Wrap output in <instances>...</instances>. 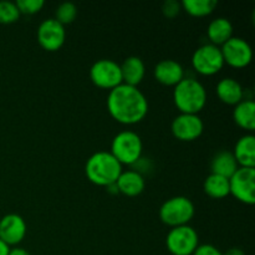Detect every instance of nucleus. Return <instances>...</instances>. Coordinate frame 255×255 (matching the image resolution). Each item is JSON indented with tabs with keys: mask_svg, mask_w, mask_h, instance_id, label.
Here are the masks:
<instances>
[{
	"mask_svg": "<svg viewBox=\"0 0 255 255\" xmlns=\"http://www.w3.org/2000/svg\"><path fill=\"white\" fill-rule=\"evenodd\" d=\"M196 213L193 202L183 196L172 197L167 199L159 208V218L167 226H187Z\"/></svg>",
	"mask_w": 255,
	"mask_h": 255,
	"instance_id": "20e7f679",
	"label": "nucleus"
},
{
	"mask_svg": "<svg viewBox=\"0 0 255 255\" xmlns=\"http://www.w3.org/2000/svg\"><path fill=\"white\" fill-rule=\"evenodd\" d=\"M166 246L172 255H192L199 246L198 233L188 224L174 227L167 234Z\"/></svg>",
	"mask_w": 255,
	"mask_h": 255,
	"instance_id": "423d86ee",
	"label": "nucleus"
},
{
	"mask_svg": "<svg viewBox=\"0 0 255 255\" xmlns=\"http://www.w3.org/2000/svg\"><path fill=\"white\" fill-rule=\"evenodd\" d=\"M181 5L192 16L202 17L212 14L218 5V1L217 0H183Z\"/></svg>",
	"mask_w": 255,
	"mask_h": 255,
	"instance_id": "5701e85b",
	"label": "nucleus"
},
{
	"mask_svg": "<svg viewBox=\"0 0 255 255\" xmlns=\"http://www.w3.org/2000/svg\"><path fill=\"white\" fill-rule=\"evenodd\" d=\"M238 168L239 164L237 162L236 157H234L233 152L219 151L212 158L211 169L213 174H218V176L226 177V178L229 179L236 173Z\"/></svg>",
	"mask_w": 255,
	"mask_h": 255,
	"instance_id": "aec40b11",
	"label": "nucleus"
},
{
	"mask_svg": "<svg viewBox=\"0 0 255 255\" xmlns=\"http://www.w3.org/2000/svg\"><path fill=\"white\" fill-rule=\"evenodd\" d=\"M217 95L219 100L227 105L237 104L244 100V90L242 85L233 77H224L217 84Z\"/></svg>",
	"mask_w": 255,
	"mask_h": 255,
	"instance_id": "a211bd4d",
	"label": "nucleus"
},
{
	"mask_svg": "<svg viewBox=\"0 0 255 255\" xmlns=\"http://www.w3.org/2000/svg\"><path fill=\"white\" fill-rule=\"evenodd\" d=\"M20 15L21 14L14 1H9V0L0 1V22L1 24H12L19 20Z\"/></svg>",
	"mask_w": 255,
	"mask_h": 255,
	"instance_id": "393cba45",
	"label": "nucleus"
},
{
	"mask_svg": "<svg viewBox=\"0 0 255 255\" xmlns=\"http://www.w3.org/2000/svg\"><path fill=\"white\" fill-rule=\"evenodd\" d=\"M90 79L97 87L112 90L122 84L121 66L111 59L97 60L90 69Z\"/></svg>",
	"mask_w": 255,
	"mask_h": 255,
	"instance_id": "1a4fd4ad",
	"label": "nucleus"
},
{
	"mask_svg": "<svg viewBox=\"0 0 255 255\" xmlns=\"http://www.w3.org/2000/svg\"><path fill=\"white\" fill-rule=\"evenodd\" d=\"M231 194L244 204L255 203V168L239 167L229 178Z\"/></svg>",
	"mask_w": 255,
	"mask_h": 255,
	"instance_id": "6e6552de",
	"label": "nucleus"
},
{
	"mask_svg": "<svg viewBox=\"0 0 255 255\" xmlns=\"http://www.w3.org/2000/svg\"><path fill=\"white\" fill-rule=\"evenodd\" d=\"M173 101L181 114L198 115L207 104L206 87L193 77H184L174 86Z\"/></svg>",
	"mask_w": 255,
	"mask_h": 255,
	"instance_id": "7ed1b4c3",
	"label": "nucleus"
},
{
	"mask_svg": "<svg viewBox=\"0 0 255 255\" xmlns=\"http://www.w3.org/2000/svg\"><path fill=\"white\" fill-rule=\"evenodd\" d=\"M154 77L166 86H176L184 79V70L178 61L172 59L161 60L154 66Z\"/></svg>",
	"mask_w": 255,
	"mask_h": 255,
	"instance_id": "4468645a",
	"label": "nucleus"
},
{
	"mask_svg": "<svg viewBox=\"0 0 255 255\" xmlns=\"http://www.w3.org/2000/svg\"><path fill=\"white\" fill-rule=\"evenodd\" d=\"M85 173L90 182L102 187L116 183L122 173V164L111 152L100 151L92 154L85 164Z\"/></svg>",
	"mask_w": 255,
	"mask_h": 255,
	"instance_id": "f03ea898",
	"label": "nucleus"
},
{
	"mask_svg": "<svg viewBox=\"0 0 255 255\" xmlns=\"http://www.w3.org/2000/svg\"><path fill=\"white\" fill-rule=\"evenodd\" d=\"M122 84L129 86H138L146 74V65L138 56H129L124 60L121 65Z\"/></svg>",
	"mask_w": 255,
	"mask_h": 255,
	"instance_id": "dca6fc26",
	"label": "nucleus"
},
{
	"mask_svg": "<svg viewBox=\"0 0 255 255\" xmlns=\"http://www.w3.org/2000/svg\"><path fill=\"white\" fill-rule=\"evenodd\" d=\"M26 223L19 214L10 213L0 219V239L6 246H17L26 236Z\"/></svg>",
	"mask_w": 255,
	"mask_h": 255,
	"instance_id": "ddd939ff",
	"label": "nucleus"
},
{
	"mask_svg": "<svg viewBox=\"0 0 255 255\" xmlns=\"http://www.w3.org/2000/svg\"><path fill=\"white\" fill-rule=\"evenodd\" d=\"M182 9L181 2L176 1V0H167L162 4V12L166 15L167 17H174L179 14Z\"/></svg>",
	"mask_w": 255,
	"mask_h": 255,
	"instance_id": "bb28decb",
	"label": "nucleus"
},
{
	"mask_svg": "<svg viewBox=\"0 0 255 255\" xmlns=\"http://www.w3.org/2000/svg\"><path fill=\"white\" fill-rule=\"evenodd\" d=\"M204 124L199 115L179 114L171 124V131L179 141L191 142L201 137L203 133Z\"/></svg>",
	"mask_w": 255,
	"mask_h": 255,
	"instance_id": "9b49d317",
	"label": "nucleus"
},
{
	"mask_svg": "<svg viewBox=\"0 0 255 255\" xmlns=\"http://www.w3.org/2000/svg\"><path fill=\"white\" fill-rule=\"evenodd\" d=\"M221 50L224 64L231 65L236 69L247 67L253 59V50L249 42L238 36L231 37L226 44L222 45Z\"/></svg>",
	"mask_w": 255,
	"mask_h": 255,
	"instance_id": "9d476101",
	"label": "nucleus"
},
{
	"mask_svg": "<svg viewBox=\"0 0 255 255\" xmlns=\"http://www.w3.org/2000/svg\"><path fill=\"white\" fill-rule=\"evenodd\" d=\"M192 255H223V253L212 244H202V246H198V248Z\"/></svg>",
	"mask_w": 255,
	"mask_h": 255,
	"instance_id": "cd10ccee",
	"label": "nucleus"
},
{
	"mask_svg": "<svg viewBox=\"0 0 255 255\" xmlns=\"http://www.w3.org/2000/svg\"><path fill=\"white\" fill-rule=\"evenodd\" d=\"M107 110L120 124L134 125L146 117L148 101L138 87L121 84L110 90Z\"/></svg>",
	"mask_w": 255,
	"mask_h": 255,
	"instance_id": "f257e3e1",
	"label": "nucleus"
},
{
	"mask_svg": "<svg viewBox=\"0 0 255 255\" xmlns=\"http://www.w3.org/2000/svg\"><path fill=\"white\" fill-rule=\"evenodd\" d=\"M77 16V6L71 1H65L57 6L55 11V20L60 22L61 25L71 24Z\"/></svg>",
	"mask_w": 255,
	"mask_h": 255,
	"instance_id": "b1692460",
	"label": "nucleus"
},
{
	"mask_svg": "<svg viewBox=\"0 0 255 255\" xmlns=\"http://www.w3.org/2000/svg\"><path fill=\"white\" fill-rule=\"evenodd\" d=\"M239 167L255 168V137L253 133L242 136L237 141L233 151Z\"/></svg>",
	"mask_w": 255,
	"mask_h": 255,
	"instance_id": "f3484780",
	"label": "nucleus"
},
{
	"mask_svg": "<svg viewBox=\"0 0 255 255\" xmlns=\"http://www.w3.org/2000/svg\"><path fill=\"white\" fill-rule=\"evenodd\" d=\"M116 187L119 193H122L124 196L137 197L144 191L146 181L141 172L136 171V169L126 172L122 171L119 179L116 181Z\"/></svg>",
	"mask_w": 255,
	"mask_h": 255,
	"instance_id": "2eb2a0df",
	"label": "nucleus"
},
{
	"mask_svg": "<svg viewBox=\"0 0 255 255\" xmlns=\"http://www.w3.org/2000/svg\"><path fill=\"white\" fill-rule=\"evenodd\" d=\"M203 188L207 196L213 199H223L231 194L229 179L218 174H209L204 181Z\"/></svg>",
	"mask_w": 255,
	"mask_h": 255,
	"instance_id": "4be33fe9",
	"label": "nucleus"
},
{
	"mask_svg": "<svg viewBox=\"0 0 255 255\" xmlns=\"http://www.w3.org/2000/svg\"><path fill=\"white\" fill-rule=\"evenodd\" d=\"M20 14L32 15L39 12L45 5L44 0H17L15 1Z\"/></svg>",
	"mask_w": 255,
	"mask_h": 255,
	"instance_id": "a878e982",
	"label": "nucleus"
},
{
	"mask_svg": "<svg viewBox=\"0 0 255 255\" xmlns=\"http://www.w3.org/2000/svg\"><path fill=\"white\" fill-rule=\"evenodd\" d=\"M9 252H10V247L6 246V244L0 239V255H9Z\"/></svg>",
	"mask_w": 255,
	"mask_h": 255,
	"instance_id": "7c9ffc66",
	"label": "nucleus"
},
{
	"mask_svg": "<svg viewBox=\"0 0 255 255\" xmlns=\"http://www.w3.org/2000/svg\"><path fill=\"white\" fill-rule=\"evenodd\" d=\"M192 65L198 74L212 76L221 71L224 66V59L219 46L213 44H204L199 46L192 56Z\"/></svg>",
	"mask_w": 255,
	"mask_h": 255,
	"instance_id": "0eeeda50",
	"label": "nucleus"
},
{
	"mask_svg": "<svg viewBox=\"0 0 255 255\" xmlns=\"http://www.w3.org/2000/svg\"><path fill=\"white\" fill-rule=\"evenodd\" d=\"M37 41L42 49L47 51H56L66 40V30L64 25L60 24L54 17L44 20L37 29Z\"/></svg>",
	"mask_w": 255,
	"mask_h": 255,
	"instance_id": "f8f14e48",
	"label": "nucleus"
},
{
	"mask_svg": "<svg viewBox=\"0 0 255 255\" xmlns=\"http://www.w3.org/2000/svg\"><path fill=\"white\" fill-rule=\"evenodd\" d=\"M233 120L241 128L253 132L255 129V102L242 100L233 110Z\"/></svg>",
	"mask_w": 255,
	"mask_h": 255,
	"instance_id": "412c9836",
	"label": "nucleus"
},
{
	"mask_svg": "<svg viewBox=\"0 0 255 255\" xmlns=\"http://www.w3.org/2000/svg\"><path fill=\"white\" fill-rule=\"evenodd\" d=\"M223 255H246V253L239 248H231L228 249V251H227Z\"/></svg>",
	"mask_w": 255,
	"mask_h": 255,
	"instance_id": "c756f323",
	"label": "nucleus"
},
{
	"mask_svg": "<svg viewBox=\"0 0 255 255\" xmlns=\"http://www.w3.org/2000/svg\"><path fill=\"white\" fill-rule=\"evenodd\" d=\"M207 36L211 44L216 46L226 44L231 37H233V24L227 17H216L209 22Z\"/></svg>",
	"mask_w": 255,
	"mask_h": 255,
	"instance_id": "6ab92c4d",
	"label": "nucleus"
},
{
	"mask_svg": "<svg viewBox=\"0 0 255 255\" xmlns=\"http://www.w3.org/2000/svg\"><path fill=\"white\" fill-rule=\"evenodd\" d=\"M9 255H31V254H30L29 252L26 251V249L19 248V247H16V248L10 249Z\"/></svg>",
	"mask_w": 255,
	"mask_h": 255,
	"instance_id": "c85d7f7f",
	"label": "nucleus"
},
{
	"mask_svg": "<svg viewBox=\"0 0 255 255\" xmlns=\"http://www.w3.org/2000/svg\"><path fill=\"white\" fill-rule=\"evenodd\" d=\"M142 139L136 132L122 131L114 137L111 143V153L121 164H136L141 159Z\"/></svg>",
	"mask_w": 255,
	"mask_h": 255,
	"instance_id": "39448f33",
	"label": "nucleus"
}]
</instances>
